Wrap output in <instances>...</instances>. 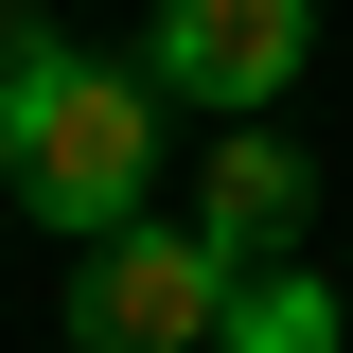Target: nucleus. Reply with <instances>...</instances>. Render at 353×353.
I'll list each match as a JSON object with an SVG mask.
<instances>
[{
  "label": "nucleus",
  "instance_id": "nucleus-1",
  "mask_svg": "<svg viewBox=\"0 0 353 353\" xmlns=\"http://www.w3.org/2000/svg\"><path fill=\"white\" fill-rule=\"evenodd\" d=\"M159 176V71H88L53 18H0V194L36 230H124Z\"/></svg>",
  "mask_w": 353,
  "mask_h": 353
},
{
  "label": "nucleus",
  "instance_id": "nucleus-2",
  "mask_svg": "<svg viewBox=\"0 0 353 353\" xmlns=\"http://www.w3.org/2000/svg\"><path fill=\"white\" fill-rule=\"evenodd\" d=\"M230 283L248 265L212 248V230H88V265H71V353H212L230 336Z\"/></svg>",
  "mask_w": 353,
  "mask_h": 353
},
{
  "label": "nucleus",
  "instance_id": "nucleus-3",
  "mask_svg": "<svg viewBox=\"0 0 353 353\" xmlns=\"http://www.w3.org/2000/svg\"><path fill=\"white\" fill-rule=\"evenodd\" d=\"M301 53H318V18L301 0H159V36H141V71L176 88V106H283L301 88Z\"/></svg>",
  "mask_w": 353,
  "mask_h": 353
},
{
  "label": "nucleus",
  "instance_id": "nucleus-4",
  "mask_svg": "<svg viewBox=\"0 0 353 353\" xmlns=\"http://www.w3.org/2000/svg\"><path fill=\"white\" fill-rule=\"evenodd\" d=\"M194 230H212L230 265H283V248L318 230V176H301V141H283V124H230V141H212V176H194Z\"/></svg>",
  "mask_w": 353,
  "mask_h": 353
},
{
  "label": "nucleus",
  "instance_id": "nucleus-5",
  "mask_svg": "<svg viewBox=\"0 0 353 353\" xmlns=\"http://www.w3.org/2000/svg\"><path fill=\"white\" fill-rule=\"evenodd\" d=\"M212 353H336V283H318V265H248Z\"/></svg>",
  "mask_w": 353,
  "mask_h": 353
}]
</instances>
